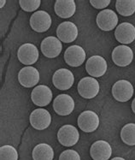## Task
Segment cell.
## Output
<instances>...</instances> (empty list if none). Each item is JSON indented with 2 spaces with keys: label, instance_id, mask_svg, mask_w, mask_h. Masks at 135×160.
Here are the masks:
<instances>
[{
  "label": "cell",
  "instance_id": "cell-1",
  "mask_svg": "<svg viewBox=\"0 0 135 160\" xmlns=\"http://www.w3.org/2000/svg\"><path fill=\"white\" fill-rule=\"evenodd\" d=\"M77 90L82 98L91 99L99 94L100 85L99 82L93 77H84L78 83Z\"/></svg>",
  "mask_w": 135,
  "mask_h": 160
},
{
  "label": "cell",
  "instance_id": "cell-2",
  "mask_svg": "<svg viewBox=\"0 0 135 160\" xmlns=\"http://www.w3.org/2000/svg\"><path fill=\"white\" fill-rule=\"evenodd\" d=\"M112 95L115 100L119 102H127L132 98L134 88L132 83L127 80H120L112 87Z\"/></svg>",
  "mask_w": 135,
  "mask_h": 160
},
{
  "label": "cell",
  "instance_id": "cell-3",
  "mask_svg": "<svg viewBox=\"0 0 135 160\" xmlns=\"http://www.w3.org/2000/svg\"><path fill=\"white\" fill-rule=\"evenodd\" d=\"M57 140L63 147H73L79 141V131L73 125H63L57 132Z\"/></svg>",
  "mask_w": 135,
  "mask_h": 160
},
{
  "label": "cell",
  "instance_id": "cell-4",
  "mask_svg": "<svg viewBox=\"0 0 135 160\" xmlns=\"http://www.w3.org/2000/svg\"><path fill=\"white\" fill-rule=\"evenodd\" d=\"M78 126L85 133H92L99 128L100 120L98 114L92 111H85L78 118Z\"/></svg>",
  "mask_w": 135,
  "mask_h": 160
},
{
  "label": "cell",
  "instance_id": "cell-5",
  "mask_svg": "<svg viewBox=\"0 0 135 160\" xmlns=\"http://www.w3.org/2000/svg\"><path fill=\"white\" fill-rule=\"evenodd\" d=\"M29 22L32 29L35 32L44 33L51 28L52 20L48 12L45 10H39L32 15Z\"/></svg>",
  "mask_w": 135,
  "mask_h": 160
},
{
  "label": "cell",
  "instance_id": "cell-6",
  "mask_svg": "<svg viewBox=\"0 0 135 160\" xmlns=\"http://www.w3.org/2000/svg\"><path fill=\"white\" fill-rule=\"evenodd\" d=\"M17 58L22 63L30 66L38 61L40 58V52L36 46L31 43H26L19 47L17 52Z\"/></svg>",
  "mask_w": 135,
  "mask_h": 160
},
{
  "label": "cell",
  "instance_id": "cell-7",
  "mask_svg": "<svg viewBox=\"0 0 135 160\" xmlns=\"http://www.w3.org/2000/svg\"><path fill=\"white\" fill-rule=\"evenodd\" d=\"M40 49L44 56L48 58H55L60 55L63 50V45L58 38L48 36L43 39L40 45Z\"/></svg>",
  "mask_w": 135,
  "mask_h": 160
},
{
  "label": "cell",
  "instance_id": "cell-8",
  "mask_svg": "<svg viewBox=\"0 0 135 160\" xmlns=\"http://www.w3.org/2000/svg\"><path fill=\"white\" fill-rule=\"evenodd\" d=\"M111 57L115 65L119 67H127L133 62V52L129 46L121 45L114 48Z\"/></svg>",
  "mask_w": 135,
  "mask_h": 160
},
{
  "label": "cell",
  "instance_id": "cell-9",
  "mask_svg": "<svg viewBox=\"0 0 135 160\" xmlns=\"http://www.w3.org/2000/svg\"><path fill=\"white\" fill-rule=\"evenodd\" d=\"M97 25L103 31H111L117 27L118 17L112 10H103L97 16Z\"/></svg>",
  "mask_w": 135,
  "mask_h": 160
},
{
  "label": "cell",
  "instance_id": "cell-10",
  "mask_svg": "<svg viewBox=\"0 0 135 160\" xmlns=\"http://www.w3.org/2000/svg\"><path fill=\"white\" fill-rule=\"evenodd\" d=\"M86 53L81 46L74 45L69 46L64 52V60L68 65L79 67L85 62Z\"/></svg>",
  "mask_w": 135,
  "mask_h": 160
},
{
  "label": "cell",
  "instance_id": "cell-11",
  "mask_svg": "<svg viewBox=\"0 0 135 160\" xmlns=\"http://www.w3.org/2000/svg\"><path fill=\"white\" fill-rule=\"evenodd\" d=\"M108 69L106 60L103 57L99 55L92 56L86 61V72L92 77H101L105 75Z\"/></svg>",
  "mask_w": 135,
  "mask_h": 160
},
{
  "label": "cell",
  "instance_id": "cell-12",
  "mask_svg": "<svg viewBox=\"0 0 135 160\" xmlns=\"http://www.w3.org/2000/svg\"><path fill=\"white\" fill-rule=\"evenodd\" d=\"M29 121L33 128L37 130H44L51 125V116L48 111L39 108L30 114Z\"/></svg>",
  "mask_w": 135,
  "mask_h": 160
},
{
  "label": "cell",
  "instance_id": "cell-13",
  "mask_svg": "<svg viewBox=\"0 0 135 160\" xmlns=\"http://www.w3.org/2000/svg\"><path fill=\"white\" fill-rule=\"evenodd\" d=\"M52 82L54 87L59 90H68L71 88L75 82V76L69 69H57L52 77Z\"/></svg>",
  "mask_w": 135,
  "mask_h": 160
},
{
  "label": "cell",
  "instance_id": "cell-14",
  "mask_svg": "<svg viewBox=\"0 0 135 160\" xmlns=\"http://www.w3.org/2000/svg\"><path fill=\"white\" fill-rule=\"evenodd\" d=\"M18 81L24 88H33L40 82V72L33 66L24 67L19 71Z\"/></svg>",
  "mask_w": 135,
  "mask_h": 160
},
{
  "label": "cell",
  "instance_id": "cell-15",
  "mask_svg": "<svg viewBox=\"0 0 135 160\" xmlns=\"http://www.w3.org/2000/svg\"><path fill=\"white\" fill-rule=\"evenodd\" d=\"M53 109L60 116L70 115L75 109L74 98L69 94H59L53 101Z\"/></svg>",
  "mask_w": 135,
  "mask_h": 160
},
{
  "label": "cell",
  "instance_id": "cell-16",
  "mask_svg": "<svg viewBox=\"0 0 135 160\" xmlns=\"http://www.w3.org/2000/svg\"><path fill=\"white\" fill-rule=\"evenodd\" d=\"M53 93L49 87L39 85L35 87L31 93V98L33 104L40 107L48 105L52 100Z\"/></svg>",
  "mask_w": 135,
  "mask_h": 160
},
{
  "label": "cell",
  "instance_id": "cell-17",
  "mask_svg": "<svg viewBox=\"0 0 135 160\" xmlns=\"http://www.w3.org/2000/svg\"><path fill=\"white\" fill-rule=\"evenodd\" d=\"M78 28L71 22H64L59 24L56 28V35L63 43H71L78 37Z\"/></svg>",
  "mask_w": 135,
  "mask_h": 160
},
{
  "label": "cell",
  "instance_id": "cell-18",
  "mask_svg": "<svg viewBox=\"0 0 135 160\" xmlns=\"http://www.w3.org/2000/svg\"><path fill=\"white\" fill-rule=\"evenodd\" d=\"M116 40L123 45H128L135 39V27L132 23L122 22L116 27L115 31Z\"/></svg>",
  "mask_w": 135,
  "mask_h": 160
},
{
  "label": "cell",
  "instance_id": "cell-19",
  "mask_svg": "<svg viewBox=\"0 0 135 160\" xmlns=\"http://www.w3.org/2000/svg\"><path fill=\"white\" fill-rule=\"evenodd\" d=\"M90 155L93 160H109L112 155V148L109 142L100 140L92 144Z\"/></svg>",
  "mask_w": 135,
  "mask_h": 160
},
{
  "label": "cell",
  "instance_id": "cell-20",
  "mask_svg": "<svg viewBox=\"0 0 135 160\" xmlns=\"http://www.w3.org/2000/svg\"><path fill=\"white\" fill-rule=\"evenodd\" d=\"M54 10L61 18H69L75 13V2L74 0H57L55 3Z\"/></svg>",
  "mask_w": 135,
  "mask_h": 160
},
{
  "label": "cell",
  "instance_id": "cell-21",
  "mask_svg": "<svg viewBox=\"0 0 135 160\" xmlns=\"http://www.w3.org/2000/svg\"><path fill=\"white\" fill-rule=\"evenodd\" d=\"M32 156L33 160H53L54 150L48 144H39L33 148Z\"/></svg>",
  "mask_w": 135,
  "mask_h": 160
},
{
  "label": "cell",
  "instance_id": "cell-22",
  "mask_svg": "<svg viewBox=\"0 0 135 160\" xmlns=\"http://www.w3.org/2000/svg\"><path fill=\"white\" fill-rule=\"evenodd\" d=\"M115 9L122 17H131L135 13V0H117Z\"/></svg>",
  "mask_w": 135,
  "mask_h": 160
},
{
  "label": "cell",
  "instance_id": "cell-23",
  "mask_svg": "<svg viewBox=\"0 0 135 160\" xmlns=\"http://www.w3.org/2000/svg\"><path fill=\"white\" fill-rule=\"evenodd\" d=\"M121 139L128 146H135V123H128L123 126Z\"/></svg>",
  "mask_w": 135,
  "mask_h": 160
},
{
  "label": "cell",
  "instance_id": "cell-24",
  "mask_svg": "<svg viewBox=\"0 0 135 160\" xmlns=\"http://www.w3.org/2000/svg\"><path fill=\"white\" fill-rule=\"evenodd\" d=\"M18 152L12 146L5 145L0 147V160H18Z\"/></svg>",
  "mask_w": 135,
  "mask_h": 160
},
{
  "label": "cell",
  "instance_id": "cell-25",
  "mask_svg": "<svg viewBox=\"0 0 135 160\" xmlns=\"http://www.w3.org/2000/svg\"><path fill=\"white\" fill-rule=\"evenodd\" d=\"M19 3L24 11L33 12L39 9V7L41 4V1L40 0H20Z\"/></svg>",
  "mask_w": 135,
  "mask_h": 160
},
{
  "label": "cell",
  "instance_id": "cell-26",
  "mask_svg": "<svg viewBox=\"0 0 135 160\" xmlns=\"http://www.w3.org/2000/svg\"><path fill=\"white\" fill-rule=\"evenodd\" d=\"M58 160H80V156L76 151L68 149L61 153Z\"/></svg>",
  "mask_w": 135,
  "mask_h": 160
},
{
  "label": "cell",
  "instance_id": "cell-27",
  "mask_svg": "<svg viewBox=\"0 0 135 160\" xmlns=\"http://www.w3.org/2000/svg\"><path fill=\"white\" fill-rule=\"evenodd\" d=\"M91 5L93 6L96 9H104L107 6H109L110 3V0H91L90 1Z\"/></svg>",
  "mask_w": 135,
  "mask_h": 160
},
{
  "label": "cell",
  "instance_id": "cell-28",
  "mask_svg": "<svg viewBox=\"0 0 135 160\" xmlns=\"http://www.w3.org/2000/svg\"><path fill=\"white\" fill-rule=\"evenodd\" d=\"M132 110L133 111V113L135 114V98H133V100L132 102Z\"/></svg>",
  "mask_w": 135,
  "mask_h": 160
},
{
  "label": "cell",
  "instance_id": "cell-29",
  "mask_svg": "<svg viewBox=\"0 0 135 160\" xmlns=\"http://www.w3.org/2000/svg\"><path fill=\"white\" fill-rule=\"evenodd\" d=\"M111 160H126V159H124L123 158H121V157H115L114 158H112Z\"/></svg>",
  "mask_w": 135,
  "mask_h": 160
},
{
  "label": "cell",
  "instance_id": "cell-30",
  "mask_svg": "<svg viewBox=\"0 0 135 160\" xmlns=\"http://www.w3.org/2000/svg\"><path fill=\"white\" fill-rule=\"evenodd\" d=\"M0 3H1V8H3V4H5V3H6V1H5V0H2V1H1Z\"/></svg>",
  "mask_w": 135,
  "mask_h": 160
}]
</instances>
